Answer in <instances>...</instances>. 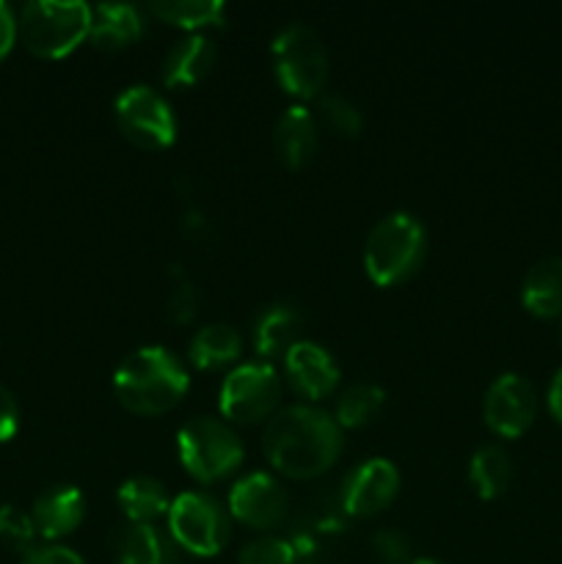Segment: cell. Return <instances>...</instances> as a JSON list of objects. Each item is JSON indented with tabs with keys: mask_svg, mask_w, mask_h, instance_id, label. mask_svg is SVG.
<instances>
[{
	"mask_svg": "<svg viewBox=\"0 0 562 564\" xmlns=\"http://www.w3.org/2000/svg\"><path fill=\"white\" fill-rule=\"evenodd\" d=\"M301 328L303 314L292 303H270L253 325V347H257L259 358L262 361L275 356L284 358L287 350L301 341Z\"/></svg>",
	"mask_w": 562,
	"mask_h": 564,
	"instance_id": "19",
	"label": "cell"
},
{
	"mask_svg": "<svg viewBox=\"0 0 562 564\" xmlns=\"http://www.w3.org/2000/svg\"><path fill=\"white\" fill-rule=\"evenodd\" d=\"M116 124L121 135L136 147L158 152L174 143L176 138V116L169 99L154 88L136 83L127 86L114 102Z\"/></svg>",
	"mask_w": 562,
	"mask_h": 564,
	"instance_id": "9",
	"label": "cell"
},
{
	"mask_svg": "<svg viewBox=\"0 0 562 564\" xmlns=\"http://www.w3.org/2000/svg\"><path fill=\"white\" fill-rule=\"evenodd\" d=\"M386 405V391L378 383H353L336 400L334 419L342 430H356L372 422Z\"/></svg>",
	"mask_w": 562,
	"mask_h": 564,
	"instance_id": "25",
	"label": "cell"
},
{
	"mask_svg": "<svg viewBox=\"0 0 562 564\" xmlns=\"http://www.w3.org/2000/svg\"><path fill=\"white\" fill-rule=\"evenodd\" d=\"M149 14L169 25L185 28L187 33H202V28L224 25L226 3L220 0H154L149 3Z\"/></svg>",
	"mask_w": 562,
	"mask_h": 564,
	"instance_id": "24",
	"label": "cell"
},
{
	"mask_svg": "<svg viewBox=\"0 0 562 564\" xmlns=\"http://www.w3.org/2000/svg\"><path fill=\"white\" fill-rule=\"evenodd\" d=\"M20 564H86V560L66 545H42L22 556Z\"/></svg>",
	"mask_w": 562,
	"mask_h": 564,
	"instance_id": "31",
	"label": "cell"
},
{
	"mask_svg": "<svg viewBox=\"0 0 562 564\" xmlns=\"http://www.w3.org/2000/svg\"><path fill=\"white\" fill-rule=\"evenodd\" d=\"M342 433L334 416L317 405H287L270 416L262 433V452L273 471L287 479H317L342 455Z\"/></svg>",
	"mask_w": 562,
	"mask_h": 564,
	"instance_id": "1",
	"label": "cell"
},
{
	"mask_svg": "<svg viewBox=\"0 0 562 564\" xmlns=\"http://www.w3.org/2000/svg\"><path fill=\"white\" fill-rule=\"evenodd\" d=\"M287 383L306 400L317 402L339 386V364L320 341L301 339L284 356Z\"/></svg>",
	"mask_w": 562,
	"mask_h": 564,
	"instance_id": "13",
	"label": "cell"
},
{
	"mask_svg": "<svg viewBox=\"0 0 562 564\" xmlns=\"http://www.w3.org/2000/svg\"><path fill=\"white\" fill-rule=\"evenodd\" d=\"M17 42V17L6 0H0V64H3L6 55L11 53Z\"/></svg>",
	"mask_w": 562,
	"mask_h": 564,
	"instance_id": "33",
	"label": "cell"
},
{
	"mask_svg": "<svg viewBox=\"0 0 562 564\" xmlns=\"http://www.w3.org/2000/svg\"><path fill=\"white\" fill-rule=\"evenodd\" d=\"M191 375L185 361L163 345L138 347L114 372V394L127 413L163 416L187 394Z\"/></svg>",
	"mask_w": 562,
	"mask_h": 564,
	"instance_id": "2",
	"label": "cell"
},
{
	"mask_svg": "<svg viewBox=\"0 0 562 564\" xmlns=\"http://www.w3.org/2000/svg\"><path fill=\"white\" fill-rule=\"evenodd\" d=\"M0 540H3L9 549L20 551V554H31V551L36 549L39 540L31 512L20 510V507L14 505L0 507Z\"/></svg>",
	"mask_w": 562,
	"mask_h": 564,
	"instance_id": "27",
	"label": "cell"
},
{
	"mask_svg": "<svg viewBox=\"0 0 562 564\" xmlns=\"http://www.w3.org/2000/svg\"><path fill=\"white\" fill-rule=\"evenodd\" d=\"M169 538L193 556H218L231 540V516L215 496L185 490L169 507Z\"/></svg>",
	"mask_w": 562,
	"mask_h": 564,
	"instance_id": "7",
	"label": "cell"
},
{
	"mask_svg": "<svg viewBox=\"0 0 562 564\" xmlns=\"http://www.w3.org/2000/svg\"><path fill=\"white\" fill-rule=\"evenodd\" d=\"M121 512L130 518V523H154L158 518L169 516L171 496L165 485L154 477H130L119 485L116 494Z\"/></svg>",
	"mask_w": 562,
	"mask_h": 564,
	"instance_id": "22",
	"label": "cell"
},
{
	"mask_svg": "<svg viewBox=\"0 0 562 564\" xmlns=\"http://www.w3.org/2000/svg\"><path fill=\"white\" fill-rule=\"evenodd\" d=\"M400 494V471L386 457H367L345 474L339 505L353 518H372L383 512Z\"/></svg>",
	"mask_w": 562,
	"mask_h": 564,
	"instance_id": "11",
	"label": "cell"
},
{
	"mask_svg": "<svg viewBox=\"0 0 562 564\" xmlns=\"http://www.w3.org/2000/svg\"><path fill=\"white\" fill-rule=\"evenodd\" d=\"M215 58H218V50H215V42L207 33H185L165 53L160 77H163L165 86L174 88L196 86L198 80H204L213 72Z\"/></svg>",
	"mask_w": 562,
	"mask_h": 564,
	"instance_id": "16",
	"label": "cell"
},
{
	"mask_svg": "<svg viewBox=\"0 0 562 564\" xmlns=\"http://www.w3.org/2000/svg\"><path fill=\"white\" fill-rule=\"evenodd\" d=\"M86 516V496L75 485H55L33 501V527L42 540H61L75 532Z\"/></svg>",
	"mask_w": 562,
	"mask_h": 564,
	"instance_id": "14",
	"label": "cell"
},
{
	"mask_svg": "<svg viewBox=\"0 0 562 564\" xmlns=\"http://www.w3.org/2000/svg\"><path fill=\"white\" fill-rule=\"evenodd\" d=\"M545 402H549V411L556 422L562 424V367L556 369L554 378L549 383V394H545Z\"/></svg>",
	"mask_w": 562,
	"mask_h": 564,
	"instance_id": "34",
	"label": "cell"
},
{
	"mask_svg": "<svg viewBox=\"0 0 562 564\" xmlns=\"http://www.w3.org/2000/svg\"><path fill=\"white\" fill-rule=\"evenodd\" d=\"M298 549L287 538L262 534L246 543L237 556V564H295Z\"/></svg>",
	"mask_w": 562,
	"mask_h": 564,
	"instance_id": "28",
	"label": "cell"
},
{
	"mask_svg": "<svg viewBox=\"0 0 562 564\" xmlns=\"http://www.w3.org/2000/svg\"><path fill=\"white\" fill-rule=\"evenodd\" d=\"M242 352V339L231 325L226 323H209L202 330H196V336L191 339L187 347V358L196 369L207 372V369H220L229 367L240 358Z\"/></svg>",
	"mask_w": 562,
	"mask_h": 564,
	"instance_id": "21",
	"label": "cell"
},
{
	"mask_svg": "<svg viewBox=\"0 0 562 564\" xmlns=\"http://www.w3.org/2000/svg\"><path fill=\"white\" fill-rule=\"evenodd\" d=\"M560 345H562V325H560Z\"/></svg>",
	"mask_w": 562,
	"mask_h": 564,
	"instance_id": "36",
	"label": "cell"
},
{
	"mask_svg": "<svg viewBox=\"0 0 562 564\" xmlns=\"http://www.w3.org/2000/svg\"><path fill=\"white\" fill-rule=\"evenodd\" d=\"M91 33V6L83 0H31L17 17V36L39 58H66Z\"/></svg>",
	"mask_w": 562,
	"mask_h": 564,
	"instance_id": "4",
	"label": "cell"
},
{
	"mask_svg": "<svg viewBox=\"0 0 562 564\" xmlns=\"http://www.w3.org/2000/svg\"><path fill=\"white\" fill-rule=\"evenodd\" d=\"M538 416V391L523 375L505 372L483 397V419L499 438H518Z\"/></svg>",
	"mask_w": 562,
	"mask_h": 564,
	"instance_id": "10",
	"label": "cell"
},
{
	"mask_svg": "<svg viewBox=\"0 0 562 564\" xmlns=\"http://www.w3.org/2000/svg\"><path fill=\"white\" fill-rule=\"evenodd\" d=\"M116 564H180V549L154 523H127L114 540Z\"/></svg>",
	"mask_w": 562,
	"mask_h": 564,
	"instance_id": "18",
	"label": "cell"
},
{
	"mask_svg": "<svg viewBox=\"0 0 562 564\" xmlns=\"http://www.w3.org/2000/svg\"><path fill=\"white\" fill-rule=\"evenodd\" d=\"M468 482H472L474 494L485 501L505 496L512 482V460L505 446H479L468 460Z\"/></svg>",
	"mask_w": 562,
	"mask_h": 564,
	"instance_id": "23",
	"label": "cell"
},
{
	"mask_svg": "<svg viewBox=\"0 0 562 564\" xmlns=\"http://www.w3.org/2000/svg\"><path fill=\"white\" fill-rule=\"evenodd\" d=\"M196 308H198V292L191 281H182V284L174 286L171 292V301H169V314L174 323L185 325L196 317Z\"/></svg>",
	"mask_w": 562,
	"mask_h": 564,
	"instance_id": "30",
	"label": "cell"
},
{
	"mask_svg": "<svg viewBox=\"0 0 562 564\" xmlns=\"http://www.w3.org/2000/svg\"><path fill=\"white\" fill-rule=\"evenodd\" d=\"M317 113L320 121L339 138H358V132L364 130V116L358 105L342 94H320Z\"/></svg>",
	"mask_w": 562,
	"mask_h": 564,
	"instance_id": "26",
	"label": "cell"
},
{
	"mask_svg": "<svg viewBox=\"0 0 562 564\" xmlns=\"http://www.w3.org/2000/svg\"><path fill=\"white\" fill-rule=\"evenodd\" d=\"M521 303L540 319L562 317V257H543L521 281Z\"/></svg>",
	"mask_w": 562,
	"mask_h": 564,
	"instance_id": "20",
	"label": "cell"
},
{
	"mask_svg": "<svg viewBox=\"0 0 562 564\" xmlns=\"http://www.w3.org/2000/svg\"><path fill=\"white\" fill-rule=\"evenodd\" d=\"M273 72L279 86L298 99H317L328 80V50L306 22H290L273 39Z\"/></svg>",
	"mask_w": 562,
	"mask_h": 564,
	"instance_id": "5",
	"label": "cell"
},
{
	"mask_svg": "<svg viewBox=\"0 0 562 564\" xmlns=\"http://www.w3.org/2000/svg\"><path fill=\"white\" fill-rule=\"evenodd\" d=\"M180 463L198 482H218L242 466V441L235 430L215 416H196L176 433Z\"/></svg>",
	"mask_w": 562,
	"mask_h": 564,
	"instance_id": "6",
	"label": "cell"
},
{
	"mask_svg": "<svg viewBox=\"0 0 562 564\" xmlns=\"http://www.w3.org/2000/svg\"><path fill=\"white\" fill-rule=\"evenodd\" d=\"M428 246V229L417 215L389 213L369 229L364 270L378 286H400L422 270Z\"/></svg>",
	"mask_w": 562,
	"mask_h": 564,
	"instance_id": "3",
	"label": "cell"
},
{
	"mask_svg": "<svg viewBox=\"0 0 562 564\" xmlns=\"http://www.w3.org/2000/svg\"><path fill=\"white\" fill-rule=\"evenodd\" d=\"M290 496L268 471H253L237 479L229 490V516L242 527L268 532L287 518Z\"/></svg>",
	"mask_w": 562,
	"mask_h": 564,
	"instance_id": "12",
	"label": "cell"
},
{
	"mask_svg": "<svg viewBox=\"0 0 562 564\" xmlns=\"http://www.w3.org/2000/svg\"><path fill=\"white\" fill-rule=\"evenodd\" d=\"M281 402V380L270 361H246L229 369L220 383L218 405L226 422L259 424L270 422Z\"/></svg>",
	"mask_w": 562,
	"mask_h": 564,
	"instance_id": "8",
	"label": "cell"
},
{
	"mask_svg": "<svg viewBox=\"0 0 562 564\" xmlns=\"http://www.w3.org/2000/svg\"><path fill=\"white\" fill-rule=\"evenodd\" d=\"M408 564H444V562H439V560H430V556H413L411 562Z\"/></svg>",
	"mask_w": 562,
	"mask_h": 564,
	"instance_id": "35",
	"label": "cell"
},
{
	"mask_svg": "<svg viewBox=\"0 0 562 564\" xmlns=\"http://www.w3.org/2000/svg\"><path fill=\"white\" fill-rule=\"evenodd\" d=\"M143 36V14L132 3H99L91 9L88 42L102 53H119Z\"/></svg>",
	"mask_w": 562,
	"mask_h": 564,
	"instance_id": "17",
	"label": "cell"
},
{
	"mask_svg": "<svg viewBox=\"0 0 562 564\" xmlns=\"http://www.w3.org/2000/svg\"><path fill=\"white\" fill-rule=\"evenodd\" d=\"M369 545H372V554L383 564H408L413 560L411 540H408V534H402L400 529H378V532L372 534V540H369Z\"/></svg>",
	"mask_w": 562,
	"mask_h": 564,
	"instance_id": "29",
	"label": "cell"
},
{
	"mask_svg": "<svg viewBox=\"0 0 562 564\" xmlns=\"http://www.w3.org/2000/svg\"><path fill=\"white\" fill-rule=\"evenodd\" d=\"M273 147L287 169H303L312 163L320 147V127L312 110L303 105L287 108L273 127Z\"/></svg>",
	"mask_w": 562,
	"mask_h": 564,
	"instance_id": "15",
	"label": "cell"
},
{
	"mask_svg": "<svg viewBox=\"0 0 562 564\" xmlns=\"http://www.w3.org/2000/svg\"><path fill=\"white\" fill-rule=\"evenodd\" d=\"M17 427H20V405H17L14 394L0 383V444L14 438Z\"/></svg>",
	"mask_w": 562,
	"mask_h": 564,
	"instance_id": "32",
	"label": "cell"
}]
</instances>
